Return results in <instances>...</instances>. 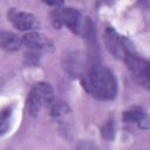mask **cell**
<instances>
[{"mask_svg": "<svg viewBox=\"0 0 150 150\" xmlns=\"http://www.w3.org/2000/svg\"><path fill=\"white\" fill-rule=\"evenodd\" d=\"M81 84L89 95L100 101H110L117 94L115 75L109 68L103 66L95 64L90 67L81 76Z\"/></svg>", "mask_w": 150, "mask_h": 150, "instance_id": "obj_1", "label": "cell"}, {"mask_svg": "<svg viewBox=\"0 0 150 150\" xmlns=\"http://www.w3.org/2000/svg\"><path fill=\"white\" fill-rule=\"evenodd\" d=\"M54 98L55 97L52 86L47 82H38L30 88L27 96V111L29 112V115L35 116L41 111V109L49 107Z\"/></svg>", "mask_w": 150, "mask_h": 150, "instance_id": "obj_2", "label": "cell"}, {"mask_svg": "<svg viewBox=\"0 0 150 150\" xmlns=\"http://www.w3.org/2000/svg\"><path fill=\"white\" fill-rule=\"evenodd\" d=\"M50 21L55 28H60L62 25H66L75 34H81L86 29L82 15L71 7L55 8L50 13Z\"/></svg>", "mask_w": 150, "mask_h": 150, "instance_id": "obj_3", "label": "cell"}, {"mask_svg": "<svg viewBox=\"0 0 150 150\" xmlns=\"http://www.w3.org/2000/svg\"><path fill=\"white\" fill-rule=\"evenodd\" d=\"M104 43L111 55L123 61H125V59L131 54L136 53L132 43L111 27H107L104 30Z\"/></svg>", "mask_w": 150, "mask_h": 150, "instance_id": "obj_4", "label": "cell"}, {"mask_svg": "<svg viewBox=\"0 0 150 150\" xmlns=\"http://www.w3.org/2000/svg\"><path fill=\"white\" fill-rule=\"evenodd\" d=\"M125 64L134 80L146 90H150V61L138 56L136 53L125 59Z\"/></svg>", "mask_w": 150, "mask_h": 150, "instance_id": "obj_5", "label": "cell"}, {"mask_svg": "<svg viewBox=\"0 0 150 150\" xmlns=\"http://www.w3.org/2000/svg\"><path fill=\"white\" fill-rule=\"evenodd\" d=\"M8 20L13 23V26L22 32H35V29L40 28V22L38 18L27 12H18L15 9L8 11Z\"/></svg>", "mask_w": 150, "mask_h": 150, "instance_id": "obj_6", "label": "cell"}, {"mask_svg": "<svg viewBox=\"0 0 150 150\" xmlns=\"http://www.w3.org/2000/svg\"><path fill=\"white\" fill-rule=\"evenodd\" d=\"M22 45L30 52V53H39L41 50H46L48 48L52 47V42L50 40L39 33V32H29V33H26L22 38Z\"/></svg>", "mask_w": 150, "mask_h": 150, "instance_id": "obj_7", "label": "cell"}, {"mask_svg": "<svg viewBox=\"0 0 150 150\" xmlns=\"http://www.w3.org/2000/svg\"><path fill=\"white\" fill-rule=\"evenodd\" d=\"M123 118L127 123L135 124L141 129H150V116L139 108H132L124 111Z\"/></svg>", "mask_w": 150, "mask_h": 150, "instance_id": "obj_8", "label": "cell"}, {"mask_svg": "<svg viewBox=\"0 0 150 150\" xmlns=\"http://www.w3.org/2000/svg\"><path fill=\"white\" fill-rule=\"evenodd\" d=\"M0 42L2 49L7 52H15L18 50L22 45V39H20L18 35L11 32H1Z\"/></svg>", "mask_w": 150, "mask_h": 150, "instance_id": "obj_9", "label": "cell"}, {"mask_svg": "<svg viewBox=\"0 0 150 150\" xmlns=\"http://www.w3.org/2000/svg\"><path fill=\"white\" fill-rule=\"evenodd\" d=\"M48 108L50 110V114L53 116H55V117H59L61 115H64L68 111V105L64 102H62L60 100H56V98H54L52 101V103L49 104Z\"/></svg>", "mask_w": 150, "mask_h": 150, "instance_id": "obj_10", "label": "cell"}, {"mask_svg": "<svg viewBox=\"0 0 150 150\" xmlns=\"http://www.w3.org/2000/svg\"><path fill=\"white\" fill-rule=\"evenodd\" d=\"M12 117V107H6L2 109L1 111V116H0V131L1 135H5L9 128V121Z\"/></svg>", "mask_w": 150, "mask_h": 150, "instance_id": "obj_11", "label": "cell"}, {"mask_svg": "<svg viewBox=\"0 0 150 150\" xmlns=\"http://www.w3.org/2000/svg\"><path fill=\"white\" fill-rule=\"evenodd\" d=\"M102 136L104 138H107V139L112 138V136H114V121L108 120L103 124V127H102Z\"/></svg>", "mask_w": 150, "mask_h": 150, "instance_id": "obj_12", "label": "cell"}, {"mask_svg": "<svg viewBox=\"0 0 150 150\" xmlns=\"http://www.w3.org/2000/svg\"><path fill=\"white\" fill-rule=\"evenodd\" d=\"M46 4L47 5H49V6H54V7H59V6H62L63 5V2L62 1H46Z\"/></svg>", "mask_w": 150, "mask_h": 150, "instance_id": "obj_13", "label": "cell"}]
</instances>
